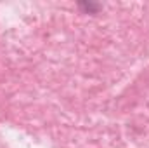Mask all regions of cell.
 <instances>
[{"label":"cell","instance_id":"6da1fadb","mask_svg":"<svg viewBox=\"0 0 149 148\" xmlns=\"http://www.w3.org/2000/svg\"><path fill=\"white\" fill-rule=\"evenodd\" d=\"M80 9H83L87 12H97L101 9V5L99 4H92V2H81L80 4Z\"/></svg>","mask_w":149,"mask_h":148}]
</instances>
